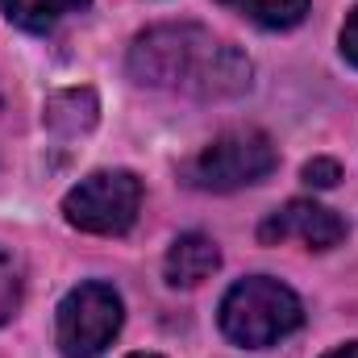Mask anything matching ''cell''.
<instances>
[{
	"instance_id": "cell-11",
	"label": "cell",
	"mask_w": 358,
	"mask_h": 358,
	"mask_svg": "<svg viewBox=\"0 0 358 358\" xmlns=\"http://www.w3.org/2000/svg\"><path fill=\"white\" fill-rule=\"evenodd\" d=\"M17 308H21V267L8 250H0V325H8Z\"/></svg>"
},
{
	"instance_id": "cell-15",
	"label": "cell",
	"mask_w": 358,
	"mask_h": 358,
	"mask_svg": "<svg viewBox=\"0 0 358 358\" xmlns=\"http://www.w3.org/2000/svg\"><path fill=\"white\" fill-rule=\"evenodd\" d=\"M129 358H159V355H129Z\"/></svg>"
},
{
	"instance_id": "cell-1",
	"label": "cell",
	"mask_w": 358,
	"mask_h": 358,
	"mask_svg": "<svg viewBox=\"0 0 358 358\" xmlns=\"http://www.w3.org/2000/svg\"><path fill=\"white\" fill-rule=\"evenodd\" d=\"M129 76L142 88H163L196 100H234L250 92V59L213 38L204 25H155L129 46Z\"/></svg>"
},
{
	"instance_id": "cell-10",
	"label": "cell",
	"mask_w": 358,
	"mask_h": 358,
	"mask_svg": "<svg viewBox=\"0 0 358 358\" xmlns=\"http://www.w3.org/2000/svg\"><path fill=\"white\" fill-rule=\"evenodd\" d=\"M229 13L263 25V29H292L308 17V0H217Z\"/></svg>"
},
{
	"instance_id": "cell-4",
	"label": "cell",
	"mask_w": 358,
	"mask_h": 358,
	"mask_svg": "<svg viewBox=\"0 0 358 358\" xmlns=\"http://www.w3.org/2000/svg\"><path fill=\"white\" fill-rule=\"evenodd\" d=\"M142 208V179L134 171H92L80 179L67 196H63V217L84 229V234H100V238H121L134 229Z\"/></svg>"
},
{
	"instance_id": "cell-9",
	"label": "cell",
	"mask_w": 358,
	"mask_h": 358,
	"mask_svg": "<svg viewBox=\"0 0 358 358\" xmlns=\"http://www.w3.org/2000/svg\"><path fill=\"white\" fill-rule=\"evenodd\" d=\"M0 4H4V13H8L13 25H21V29H29V34H46V29H55L63 17L84 13L92 0H0Z\"/></svg>"
},
{
	"instance_id": "cell-14",
	"label": "cell",
	"mask_w": 358,
	"mask_h": 358,
	"mask_svg": "<svg viewBox=\"0 0 358 358\" xmlns=\"http://www.w3.org/2000/svg\"><path fill=\"white\" fill-rule=\"evenodd\" d=\"M325 358H358V342H350V346H338V350H329Z\"/></svg>"
},
{
	"instance_id": "cell-6",
	"label": "cell",
	"mask_w": 358,
	"mask_h": 358,
	"mask_svg": "<svg viewBox=\"0 0 358 358\" xmlns=\"http://www.w3.org/2000/svg\"><path fill=\"white\" fill-rule=\"evenodd\" d=\"M346 238V221L313 200H287L259 225V242L279 246V242H304L308 250H334Z\"/></svg>"
},
{
	"instance_id": "cell-7",
	"label": "cell",
	"mask_w": 358,
	"mask_h": 358,
	"mask_svg": "<svg viewBox=\"0 0 358 358\" xmlns=\"http://www.w3.org/2000/svg\"><path fill=\"white\" fill-rule=\"evenodd\" d=\"M217 267H221V250L204 234H183V238H176L171 250H167V263H163L171 287H200L204 279H213Z\"/></svg>"
},
{
	"instance_id": "cell-12",
	"label": "cell",
	"mask_w": 358,
	"mask_h": 358,
	"mask_svg": "<svg viewBox=\"0 0 358 358\" xmlns=\"http://www.w3.org/2000/svg\"><path fill=\"white\" fill-rule=\"evenodd\" d=\"M338 179H342L338 159H313V163H304V183L308 187H338Z\"/></svg>"
},
{
	"instance_id": "cell-8",
	"label": "cell",
	"mask_w": 358,
	"mask_h": 358,
	"mask_svg": "<svg viewBox=\"0 0 358 358\" xmlns=\"http://www.w3.org/2000/svg\"><path fill=\"white\" fill-rule=\"evenodd\" d=\"M100 117V100L92 88H67V92H50L46 96V129L59 134V138H76V134H88Z\"/></svg>"
},
{
	"instance_id": "cell-5",
	"label": "cell",
	"mask_w": 358,
	"mask_h": 358,
	"mask_svg": "<svg viewBox=\"0 0 358 358\" xmlns=\"http://www.w3.org/2000/svg\"><path fill=\"white\" fill-rule=\"evenodd\" d=\"M125 321V304L117 296L113 283H80L63 296L59 304V321H55V342L63 358H96L104 346H113V338L121 334Z\"/></svg>"
},
{
	"instance_id": "cell-13",
	"label": "cell",
	"mask_w": 358,
	"mask_h": 358,
	"mask_svg": "<svg viewBox=\"0 0 358 358\" xmlns=\"http://www.w3.org/2000/svg\"><path fill=\"white\" fill-rule=\"evenodd\" d=\"M342 55L358 67V8L346 17V25H342Z\"/></svg>"
},
{
	"instance_id": "cell-2",
	"label": "cell",
	"mask_w": 358,
	"mask_h": 358,
	"mask_svg": "<svg viewBox=\"0 0 358 358\" xmlns=\"http://www.w3.org/2000/svg\"><path fill=\"white\" fill-rule=\"evenodd\" d=\"M304 325V304L300 296L271 279V275H250L242 283H234L221 300V329L229 342L263 350L283 342L287 334H296Z\"/></svg>"
},
{
	"instance_id": "cell-3",
	"label": "cell",
	"mask_w": 358,
	"mask_h": 358,
	"mask_svg": "<svg viewBox=\"0 0 358 358\" xmlns=\"http://www.w3.org/2000/svg\"><path fill=\"white\" fill-rule=\"evenodd\" d=\"M279 163V150L263 129H229L213 138L187 167L183 179L200 192H238L250 183H263Z\"/></svg>"
}]
</instances>
